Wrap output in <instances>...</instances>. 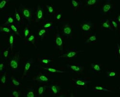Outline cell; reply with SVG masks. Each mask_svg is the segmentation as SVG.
I'll list each match as a JSON object with an SVG mask.
<instances>
[{
	"mask_svg": "<svg viewBox=\"0 0 120 97\" xmlns=\"http://www.w3.org/2000/svg\"><path fill=\"white\" fill-rule=\"evenodd\" d=\"M120 15H118V17L116 18V19H115L116 20V21H117V22L120 25Z\"/></svg>",
	"mask_w": 120,
	"mask_h": 97,
	"instance_id": "cell-44",
	"label": "cell"
},
{
	"mask_svg": "<svg viewBox=\"0 0 120 97\" xmlns=\"http://www.w3.org/2000/svg\"><path fill=\"white\" fill-rule=\"evenodd\" d=\"M40 61L43 65H49L52 62V61L49 58H41L40 59Z\"/></svg>",
	"mask_w": 120,
	"mask_h": 97,
	"instance_id": "cell-31",
	"label": "cell"
},
{
	"mask_svg": "<svg viewBox=\"0 0 120 97\" xmlns=\"http://www.w3.org/2000/svg\"><path fill=\"white\" fill-rule=\"evenodd\" d=\"M13 24H15V20H14V17L11 15L8 16L6 17L5 22L4 24L6 25L9 26V25H10Z\"/></svg>",
	"mask_w": 120,
	"mask_h": 97,
	"instance_id": "cell-24",
	"label": "cell"
},
{
	"mask_svg": "<svg viewBox=\"0 0 120 97\" xmlns=\"http://www.w3.org/2000/svg\"><path fill=\"white\" fill-rule=\"evenodd\" d=\"M80 52H81V51H77L76 50H70L63 54L62 56H60L59 57H64L67 58V59H71V58L75 57L76 56L77 54Z\"/></svg>",
	"mask_w": 120,
	"mask_h": 97,
	"instance_id": "cell-10",
	"label": "cell"
},
{
	"mask_svg": "<svg viewBox=\"0 0 120 97\" xmlns=\"http://www.w3.org/2000/svg\"><path fill=\"white\" fill-rule=\"evenodd\" d=\"M80 27L82 31L85 32H88L92 30L93 25L91 22L86 21L83 22L81 24Z\"/></svg>",
	"mask_w": 120,
	"mask_h": 97,
	"instance_id": "cell-9",
	"label": "cell"
},
{
	"mask_svg": "<svg viewBox=\"0 0 120 97\" xmlns=\"http://www.w3.org/2000/svg\"><path fill=\"white\" fill-rule=\"evenodd\" d=\"M6 47L4 48L1 52V57L4 58V60H6L8 59L9 53V49H10V47L7 48V49H6Z\"/></svg>",
	"mask_w": 120,
	"mask_h": 97,
	"instance_id": "cell-20",
	"label": "cell"
},
{
	"mask_svg": "<svg viewBox=\"0 0 120 97\" xmlns=\"http://www.w3.org/2000/svg\"><path fill=\"white\" fill-rule=\"evenodd\" d=\"M67 66L69 69H71L73 71L75 72L76 73L81 72L83 70V67L80 64H68Z\"/></svg>",
	"mask_w": 120,
	"mask_h": 97,
	"instance_id": "cell-12",
	"label": "cell"
},
{
	"mask_svg": "<svg viewBox=\"0 0 120 97\" xmlns=\"http://www.w3.org/2000/svg\"><path fill=\"white\" fill-rule=\"evenodd\" d=\"M14 18L16 21V23L17 24H21L23 22V17L20 12L19 11L17 10L15 8V16Z\"/></svg>",
	"mask_w": 120,
	"mask_h": 97,
	"instance_id": "cell-13",
	"label": "cell"
},
{
	"mask_svg": "<svg viewBox=\"0 0 120 97\" xmlns=\"http://www.w3.org/2000/svg\"><path fill=\"white\" fill-rule=\"evenodd\" d=\"M9 44L10 45V48L11 50H13V48L15 44V36L13 33L11 34L10 35L9 38Z\"/></svg>",
	"mask_w": 120,
	"mask_h": 97,
	"instance_id": "cell-25",
	"label": "cell"
},
{
	"mask_svg": "<svg viewBox=\"0 0 120 97\" xmlns=\"http://www.w3.org/2000/svg\"><path fill=\"white\" fill-rule=\"evenodd\" d=\"M7 82V76L6 74L4 73L1 77V83L2 85H5Z\"/></svg>",
	"mask_w": 120,
	"mask_h": 97,
	"instance_id": "cell-34",
	"label": "cell"
},
{
	"mask_svg": "<svg viewBox=\"0 0 120 97\" xmlns=\"http://www.w3.org/2000/svg\"><path fill=\"white\" fill-rule=\"evenodd\" d=\"M62 32L64 35L66 37H71L73 32V28L72 25L70 24H66L64 25L62 28Z\"/></svg>",
	"mask_w": 120,
	"mask_h": 97,
	"instance_id": "cell-6",
	"label": "cell"
},
{
	"mask_svg": "<svg viewBox=\"0 0 120 97\" xmlns=\"http://www.w3.org/2000/svg\"><path fill=\"white\" fill-rule=\"evenodd\" d=\"M112 4L111 1H107L101 8V13L103 15L109 14L112 11Z\"/></svg>",
	"mask_w": 120,
	"mask_h": 97,
	"instance_id": "cell-5",
	"label": "cell"
},
{
	"mask_svg": "<svg viewBox=\"0 0 120 97\" xmlns=\"http://www.w3.org/2000/svg\"><path fill=\"white\" fill-rule=\"evenodd\" d=\"M0 71H1V73H5V66L4 62H1L0 64Z\"/></svg>",
	"mask_w": 120,
	"mask_h": 97,
	"instance_id": "cell-42",
	"label": "cell"
},
{
	"mask_svg": "<svg viewBox=\"0 0 120 97\" xmlns=\"http://www.w3.org/2000/svg\"><path fill=\"white\" fill-rule=\"evenodd\" d=\"M9 2V0H3V1H1V3H0V9H1V11L5 10L7 7Z\"/></svg>",
	"mask_w": 120,
	"mask_h": 97,
	"instance_id": "cell-27",
	"label": "cell"
},
{
	"mask_svg": "<svg viewBox=\"0 0 120 97\" xmlns=\"http://www.w3.org/2000/svg\"><path fill=\"white\" fill-rule=\"evenodd\" d=\"M120 45L118 43L117 44V46L116 47V50H115V55L116 57H118L119 58L120 55Z\"/></svg>",
	"mask_w": 120,
	"mask_h": 97,
	"instance_id": "cell-41",
	"label": "cell"
},
{
	"mask_svg": "<svg viewBox=\"0 0 120 97\" xmlns=\"http://www.w3.org/2000/svg\"><path fill=\"white\" fill-rule=\"evenodd\" d=\"M53 22L52 21L49 20H46L43 22L42 28L49 30V28H53Z\"/></svg>",
	"mask_w": 120,
	"mask_h": 97,
	"instance_id": "cell-19",
	"label": "cell"
},
{
	"mask_svg": "<svg viewBox=\"0 0 120 97\" xmlns=\"http://www.w3.org/2000/svg\"><path fill=\"white\" fill-rule=\"evenodd\" d=\"M23 33H24V37L25 39H27L28 37L29 36V35H30V33L29 31V28L28 26H26L25 28L23 31Z\"/></svg>",
	"mask_w": 120,
	"mask_h": 97,
	"instance_id": "cell-32",
	"label": "cell"
},
{
	"mask_svg": "<svg viewBox=\"0 0 120 97\" xmlns=\"http://www.w3.org/2000/svg\"><path fill=\"white\" fill-rule=\"evenodd\" d=\"M97 42V36L96 34L90 35L87 38L85 42L86 44H94Z\"/></svg>",
	"mask_w": 120,
	"mask_h": 97,
	"instance_id": "cell-16",
	"label": "cell"
},
{
	"mask_svg": "<svg viewBox=\"0 0 120 97\" xmlns=\"http://www.w3.org/2000/svg\"><path fill=\"white\" fill-rule=\"evenodd\" d=\"M46 7H47V13L48 15H52L54 12V5L52 4H49L46 5Z\"/></svg>",
	"mask_w": 120,
	"mask_h": 97,
	"instance_id": "cell-26",
	"label": "cell"
},
{
	"mask_svg": "<svg viewBox=\"0 0 120 97\" xmlns=\"http://www.w3.org/2000/svg\"><path fill=\"white\" fill-rule=\"evenodd\" d=\"M0 32L4 34H12L13 33L10 28L9 26L6 25H2L0 28Z\"/></svg>",
	"mask_w": 120,
	"mask_h": 97,
	"instance_id": "cell-14",
	"label": "cell"
},
{
	"mask_svg": "<svg viewBox=\"0 0 120 97\" xmlns=\"http://www.w3.org/2000/svg\"><path fill=\"white\" fill-rule=\"evenodd\" d=\"M9 26L11 30H12L13 33H15L17 35L21 37L20 35V34H19V30H18V27L17 26V25H16L15 23V24H13L9 25Z\"/></svg>",
	"mask_w": 120,
	"mask_h": 97,
	"instance_id": "cell-23",
	"label": "cell"
},
{
	"mask_svg": "<svg viewBox=\"0 0 120 97\" xmlns=\"http://www.w3.org/2000/svg\"><path fill=\"white\" fill-rule=\"evenodd\" d=\"M36 80L39 83L42 84H46L49 82V79L46 74L39 73L37 76Z\"/></svg>",
	"mask_w": 120,
	"mask_h": 97,
	"instance_id": "cell-11",
	"label": "cell"
},
{
	"mask_svg": "<svg viewBox=\"0 0 120 97\" xmlns=\"http://www.w3.org/2000/svg\"><path fill=\"white\" fill-rule=\"evenodd\" d=\"M12 95L13 96L15 97H19L20 95V91L18 90L15 89L12 91Z\"/></svg>",
	"mask_w": 120,
	"mask_h": 97,
	"instance_id": "cell-40",
	"label": "cell"
},
{
	"mask_svg": "<svg viewBox=\"0 0 120 97\" xmlns=\"http://www.w3.org/2000/svg\"><path fill=\"white\" fill-rule=\"evenodd\" d=\"M54 42L55 47L61 51H63L64 39L62 36L59 34L57 33L54 36Z\"/></svg>",
	"mask_w": 120,
	"mask_h": 97,
	"instance_id": "cell-3",
	"label": "cell"
},
{
	"mask_svg": "<svg viewBox=\"0 0 120 97\" xmlns=\"http://www.w3.org/2000/svg\"><path fill=\"white\" fill-rule=\"evenodd\" d=\"M48 34V30L42 28L38 31V37L39 38H44Z\"/></svg>",
	"mask_w": 120,
	"mask_h": 97,
	"instance_id": "cell-18",
	"label": "cell"
},
{
	"mask_svg": "<svg viewBox=\"0 0 120 97\" xmlns=\"http://www.w3.org/2000/svg\"><path fill=\"white\" fill-rule=\"evenodd\" d=\"M110 22H111L113 29H117V28L119 26V24L117 22L115 19H111V20H110Z\"/></svg>",
	"mask_w": 120,
	"mask_h": 97,
	"instance_id": "cell-37",
	"label": "cell"
},
{
	"mask_svg": "<svg viewBox=\"0 0 120 97\" xmlns=\"http://www.w3.org/2000/svg\"><path fill=\"white\" fill-rule=\"evenodd\" d=\"M26 96L27 97H34V93L33 91H29L27 94H26Z\"/></svg>",
	"mask_w": 120,
	"mask_h": 97,
	"instance_id": "cell-43",
	"label": "cell"
},
{
	"mask_svg": "<svg viewBox=\"0 0 120 97\" xmlns=\"http://www.w3.org/2000/svg\"><path fill=\"white\" fill-rule=\"evenodd\" d=\"M62 17V13L61 11H59L56 13L54 15V18L57 20H59Z\"/></svg>",
	"mask_w": 120,
	"mask_h": 97,
	"instance_id": "cell-39",
	"label": "cell"
},
{
	"mask_svg": "<svg viewBox=\"0 0 120 97\" xmlns=\"http://www.w3.org/2000/svg\"><path fill=\"white\" fill-rule=\"evenodd\" d=\"M20 53L17 52L15 54L9 61V66L13 70H16L18 69L19 63Z\"/></svg>",
	"mask_w": 120,
	"mask_h": 97,
	"instance_id": "cell-2",
	"label": "cell"
},
{
	"mask_svg": "<svg viewBox=\"0 0 120 97\" xmlns=\"http://www.w3.org/2000/svg\"><path fill=\"white\" fill-rule=\"evenodd\" d=\"M99 1L97 0H87L86 1V5L87 6H92L97 4Z\"/></svg>",
	"mask_w": 120,
	"mask_h": 97,
	"instance_id": "cell-36",
	"label": "cell"
},
{
	"mask_svg": "<svg viewBox=\"0 0 120 97\" xmlns=\"http://www.w3.org/2000/svg\"><path fill=\"white\" fill-rule=\"evenodd\" d=\"M73 81L74 84L79 88H84L86 86L87 83H89V81H87L86 80L82 78H77L75 79H73Z\"/></svg>",
	"mask_w": 120,
	"mask_h": 97,
	"instance_id": "cell-7",
	"label": "cell"
},
{
	"mask_svg": "<svg viewBox=\"0 0 120 97\" xmlns=\"http://www.w3.org/2000/svg\"><path fill=\"white\" fill-rule=\"evenodd\" d=\"M36 40V36L33 34H30V35H29V36L26 39V41L28 43H31L33 44H35Z\"/></svg>",
	"mask_w": 120,
	"mask_h": 97,
	"instance_id": "cell-30",
	"label": "cell"
},
{
	"mask_svg": "<svg viewBox=\"0 0 120 97\" xmlns=\"http://www.w3.org/2000/svg\"><path fill=\"white\" fill-rule=\"evenodd\" d=\"M101 26L102 30L113 31V28L111 24L110 20L108 19H103L101 21Z\"/></svg>",
	"mask_w": 120,
	"mask_h": 97,
	"instance_id": "cell-8",
	"label": "cell"
},
{
	"mask_svg": "<svg viewBox=\"0 0 120 97\" xmlns=\"http://www.w3.org/2000/svg\"><path fill=\"white\" fill-rule=\"evenodd\" d=\"M116 73L114 71H110L107 73V77H114L116 76Z\"/></svg>",
	"mask_w": 120,
	"mask_h": 97,
	"instance_id": "cell-38",
	"label": "cell"
},
{
	"mask_svg": "<svg viewBox=\"0 0 120 97\" xmlns=\"http://www.w3.org/2000/svg\"><path fill=\"white\" fill-rule=\"evenodd\" d=\"M45 70H46V71H47L48 72H49L50 73H66L64 71H60L59 70H57L55 68H54L52 67H45L44 68Z\"/></svg>",
	"mask_w": 120,
	"mask_h": 97,
	"instance_id": "cell-22",
	"label": "cell"
},
{
	"mask_svg": "<svg viewBox=\"0 0 120 97\" xmlns=\"http://www.w3.org/2000/svg\"><path fill=\"white\" fill-rule=\"evenodd\" d=\"M82 3L79 1H75V0H72L71 2V5L72 7L75 9L76 10L78 9L81 6Z\"/></svg>",
	"mask_w": 120,
	"mask_h": 97,
	"instance_id": "cell-21",
	"label": "cell"
},
{
	"mask_svg": "<svg viewBox=\"0 0 120 97\" xmlns=\"http://www.w3.org/2000/svg\"><path fill=\"white\" fill-rule=\"evenodd\" d=\"M93 91L94 92H112L111 90L108 89L106 86H102V85H96L95 86Z\"/></svg>",
	"mask_w": 120,
	"mask_h": 97,
	"instance_id": "cell-15",
	"label": "cell"
},
{
	"mask_svg": "<svg viewBox=\"0 0 120 97\" xmlns=\"http://www.w3.org/2000/svg\"><path fill=\"white\" fill-rule=\"evenodd\" d=\"M50 89L54 94H57L60 92V88L57 85H52L50 86Z\"/></svg>",
	"mask_w": 120,
	"mask_h": 97,
	"instance_id": "cell-29",
	"label": "cell"
},
{
	"mask_svg": "<svg viewBox=\"0 0 120 97\" xmlns=\"http://www.w3.org/2000/svg\"><path fill=\"white\" fill-rule=\"evenodd\" d=\"M91 69L93 70L94 72H100L101 70V66H100L98 63H93L91 64Z\"/></svg>",
	"mask_w": 120,
	"mask_h": 97,
	"instance_id": "cell-28",
	"label": "cell"
},
{
	"mask_svg": "<svg viewBox=\"0 0 120 97\" xmlns=\"http://www.w3.org/2000/svg\"><path fill=\"white\" fill-rule=\"evenodd\" d=\"M46 86L45 85H42L39 87L38 89V95L39 96L42 95L45 92L46 89Z\"/></svg>",
	"mask_w": 120,
	"mask_h": 97,
	"instance_id": "cell-35",
	"label": "cell"
},
{
	"mask_svg": "<svg viewBox=\"0 0 120 97\" xmlns=\"http://www.w3.org/2000/svg\"><path fill=\"white\" fill-rule=\"evenodd\" d=\"M11 84L13 86H18L21 85V83L14 77H12L11 79Z\"/></svg>",
	"mask_w": 120,
	"mask_h": 97,
	"instance_id": "cell-33",
	"label": "cell"
},
{
	"mask_svg": "<svg viewBox=\"0 0 120 97\" xmlns=\"http://www.w3.org/2000/svg\"><path fill=\"white\" fill-rule=\"evenodd\" d=\"M43 7L42 5H38L35 10V20L36 22H38L43 20Z\"/></svg>",
	"mask_w": 120,
	"mask_h": 97,
	"instance_id": "cell-4",
	"label": "cell"
},
{
	"mask_svg": "<svg viewBox=\"0 0 120 97\" xmlns=\"http://www.w3.org/2000/svg\"><path fill=\"white\" fill-rule=\"evenodd\" d=\"M20 7L19 11L20 12L23 18H25L29 22L31 21L33 16V12L31 8L24 7L22 4Z\"/></svg>",
	"mask_w": 120,
	"mask_h": 97,
	"instance_id": "cell-1",
	"label": "cell"
},
{
	"mask_svg": "<svg viewBox=\"0 0 120 97\" xmlns=\"http://www.w3.org/2000/svg\"><path fill=\"white\" fill-rule=\"evenodd\" d=\"M32 59L29 60L28 61H27L25 65V67H24V73H23V76L24 77L25 76H26L28 72L29 71V70L30 69V67L31 66V64L32 63V61H31Z\"/></svg>",
	"mask_w": 120,
	"mask_h": 97,
	"instance_id": "cell-17",
	"label": "cell"
}]
</instances>
